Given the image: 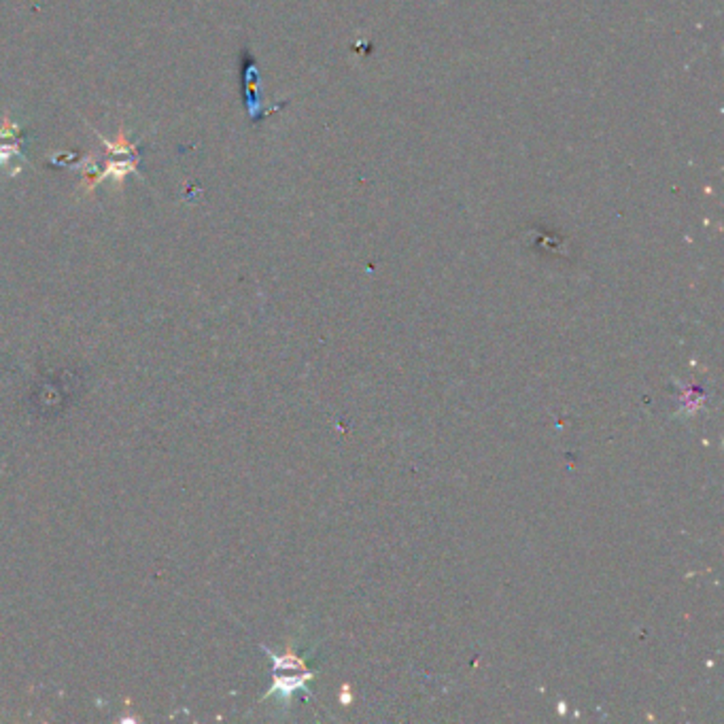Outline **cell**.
<instances>
[{"label": "cell", "mask_w": 724, "mask_h": 724, "mask_svg": "<svg viewBox=\"0 0 724 724\" xmlns=\"http://www.w3.org/2000/svg\"><path fill=\"white\" fill-rule=\"evenodd\" d=\"M17 158L24 160V154H21L19 143H6V141H2V143H0V168H2V166H9V161L17 160Z\"/></svg>", "instance_id": "cell-3"}, {"label": "cell", "mask_w": 724, "mask_h": 724, "mask_svg": "<svg viewBox=\"0 0 724 724\" xmlns=\"http://www.w3.org/2000/svg\"><path fill=\"white\" fill-rule=\"evenodd\" d=\"M24 126H19L17 121H11L9 117L2 119L0 124V141H11V139H17L21 134Z\"/></svg>", "instance_id": "cell-4"}, {"label": "cell", "mask_w": 724, "mask_h": 724, "mask_svg": "<svg viewBox=\"0 0 724 724\" xmlns=\"http://www.w3.org/2000/svg\"><path fill=\"white\" fill-rule=\"evenodd\" d=\"M128 174H139V166H136V161L134 160H124V161H109L106 166H104V170H98L96 174H94V179L87 183V193H91L94 189H96V185H100L104 179H113V181H124Z\"/></svg>", "instance_id": "cell-1"}, {"label": "cell", "mask_w": 724, "mask_h": 724, "mask_svg": "<svg viewBox=\"0 0 724 724\" xmlns=\"http://www.w3.org/2000/svg\"><path fill=\"white\" fill-rule=\"evenodd\" d=\"M94 134L98 136V141H100V145L109 151V154H113V156H132L136 149H139V143H130L128 139H126V132H124V128L119 130V136H117V141L113 143V141H109V139H104L98 130H94Z\"/></svg>", "instance_id": "cell-2"}]
</instances>
